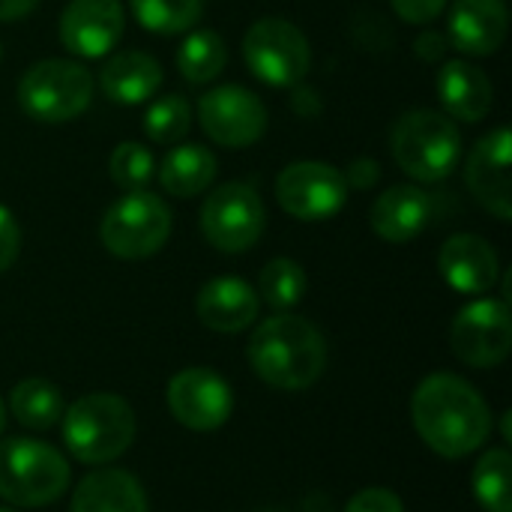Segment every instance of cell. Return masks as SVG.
Here are the masks:
<instances>
[{
    "instance_id": "cell-1",
    "label": "cell",
    "mask_w": 512,
    "mask_h": 512,
    "mask_svg": "<svg viewBox=\"0 0 512 512\" xmlns=\"http://www.w3.org/2000/svg\"><path fill=\"white\" fill-rule=\"evenodd\" d=\"M411 423L432 453L465 459L492 438L495 420L489 402L471 381L453 372H435L411 396Z\"/></svg>"
},
{
    "instance_id": "cell-2",
    "label": "cell",
    "mask_w": 512,
    "mask_h": 512,
    "mask_svg": "<svg viewBox=\"0 0 512 512\" xmlns=\"http://www.w3.org/2000/svg\"><path fill=\"white\" fill-rule=\"evenodd\" d=\"M246 360L273 390H309L327 369V339L309 318L279 312L252 330Z\"/></svg>"
},
{
    "instance_id": "cell-3",
    "label": "cell",
    "mask_w": 512,
    "mask_h": 512,
    "mask_svg": "<svg viewBox=\"0 0 512 512\" xmlns=\"http://www.w3.org/2000/svg\"><path fill=\"white\" fill-rule=\"evenodd\" d=\"M459 123L435 108H411L390 129V156L417 183H441L462 162Z\"/></svg>"
},
{
    "instance_id": "cell-4",
    "label": "cell",
    "mask_w": 512,
    "mask_h": 512,
    "mask_svg": "<svg viewBox=\"0 0 512 512\" xmlns=\"http://www.w3.org/2000/svg\"><path fill=\"white\" fill-rule=\"evenodd\" d=\"M60 435L72 459L111 465L135 441V411L117 393H87L63 408Z\"/></svg>"
},
{
    "instance_id": "cell-5",
    "label": "cell",
    "mask_w": 512,
    "mask_h": 512,
    "mask_svg": "<svg viewBox=\"0 0 512 512\" xmlns=\"http://www.w3.org/2000/svg\"><path fill=\"white\" fill-rule=\"evenodd\" d=\"M72 471L63 453L36 438L0 441V498L21 510H39L69 489Z\"/></svg>"
},
{
    "instance_id": "cell-6",
    "label": "cell",
    "mask_w": 512,
    "mask_h": 512,
    "mask_svg": "<svg viewBox=\"0 0 512 512\" xmlns=\"http://www.w3.org/2000/svg\"><path fill=\"white\" fill-rule=\"evenodd\" d=\"M93 102V75L78 60H39L18 81V105L39 123H69Z\"/></svg>"
},
{
    "instance_id": "cell-7",
    "label": "cell",
    "mask_w": 512,
    "mask_h": 512,
    "mask_svg": "<svg viewBox=\"0 0 512 512\" xmlns=\"http://www.w3.org/2000/svg\"><path fill=\"white\" fill-rule=\"evenodd\" d=\"M171 225L174 219L168 204L150 189H135L123 192L105 210L99 222V240L114 258L144 261L168 243Z\"/></svg>"
},
{
    "instance_id": "cell-8",
    "label": "cell",
    "mask_w": 512,
    "mask_h": 512,
    "mask_svg": "<svg viewBox=\"0 0 512 512\" xmlns=\"http://www.w3.org/2000/svg\"><path fill=\"white\" fill-rule=\"evenodd\" d=\"M243 60L252 75L270 87L303 84L312 66L306 33L288 18H258L243 36Z\"/></svg>"
},
{
    "instance_id": "cell-9",
    "label": "cell",
    "mask_w": 512,
    "mask_h": 512,
    "mask_svg": "<svg viewBox=\"0 0 512 512\" xmlns=\"http://www.w3.org/2000/svg\"><path fill=\"white\" fill-rule=\"evenodd\" d=\"M198 225L213 249L225 255H240L261 240L267 225V210L252 186L231 180L207 192Z\"/></svg>"
},
{
    "instance_id": "cell-10",
    "label": "cell",
    "mask_w": 512,
    "mask_h": 512,
    "mask_svg": "<svg viewBox=\"0 0 512 512\" xmlns=\"http://www.w3.org/2000/svg\"><path fill=\"white\" fill-rule=\"evenodd\" d=\"M453 354L471 369H495L512 351L510 306L495 297H477L459 309L450 327Z\"/></svg>"
},
{
    "instance_id": "cell-11",
    "label": "cell",
    "mask_w": 512,
    "mask_h": 512,
    "mask_svg": "<svg viewBox=\"0 0 512 512\" xmlns=\"http://www.w3.org/2000/svg\"><path fill=\"white\" fill-rule=\"evenodd\" d=\"M348 183L342 171L330 162L306 159L291 162L276 177V201L279 207L300 222H324L333 219L348 204Z\"/></svg>"
},
{
    "instance_id": "cell-12",
    "label": "cell",
    "mask_w": 512,
    "mask_h": 512,
    "mask_svg": "<svg viewBox=\"0 0 512 512\" xmlns=\"http://www.w3.org/2000/svg\"><path fill=\"white\" fill-rule=\"evenodd\" d=\"M198 120L204 135L228 150L252 147L267 132L264 102L240 84H219L207 90L198 99Z\"/></svg>"
},
{
    "instance_id": "cell-13",
    "label": "cell",
    "mask_w": 512,
    "mask_h": 512,
    "mask_svg": "<svg viewBox=\"0 0 512 512\" xmlns=\"http://www.w3.org/2000/svg\"><path fill=\"white\" fill-rule=\"evenodd\" d=\"M165 402L171 417L192 432H216L231 420V384L207 366H189L168 381Z\"/></svg>"
},
{
    "instance_id": "cell-14",
    "label": "cell",
    "mask_w": 512,
    "mask_h": 512,
    "mask_svg": "<svg viewBox=\"0 0 512 512\" xmlns=\"http://www.w3.org/2000/svg\"><path fill=\"white\" fill-rule=\"evenodd\" d=\"M57 30L69 54L99 60L111 54L123 39L126 9L120 0H69Z\"/></svg>"
},
{
    "instance_id": "cell-15",
    "label": "cell",
    "mask_w": 512,
    "mask_h": 512,
    "mask_svg": "<svg viewBox=\"0 0 512 512\" xmlns=\"http://www.w3.org/2000/svg\"><path fill=\"white\" fill-rule=\"evenodd\" d=\"M510 156V129L498 126L489 135H483L465 159V183H468L471 195L480 201V207H486L501 222L512 219Z\"/></svg>"
},
{
    "instance_id": "cell-16",
    "label": "cell",
    "mask_w": 512,
    "mask_h": 512,
    "mask_svg": "<svg viewBox=\"0 0 512 512\" xmlns=\"http://www.w3.org/2000/svg\"><path fill=\"white\" fill-rule=\"evenodd\" d=\"M438 270L453 291L471 297L489 294L501 276L498 252L480 234H453L438 252Z\"/></svg>"
},
{
    "instance_id": "cell-17",
    "label": "cell",
    "mask_w": 512,
    "mask_h": 512,
    "mask_svg": "<svg viewBox=\"0 0 512 512\" xmlns=\"http://www.w3.org/2000/svg\"><path fill=\"white\" fill-rule=\"evenodd\" d=\"M510 30V12L504 0H453L450 9V45L465 57L495 54Z\"/></svg>"
},
{
    "instance_id": "cell-18",
    "label": "cell",
    "mask_w": 512,
    "mask_h": 512,
    "mask_svg": "<svg viewBox=\"0 0 512 512\" xmlns=\"http://www.w3.org/2000/svg\"><path fill=\"white\" fill-rule=\"evenodd\" d=\"M432 216H435V204L429 192H423L420 186L402 183V186H390L387 192L375 198L369 225L384 243L402 246V243L417 240L429 228Z\"/></svg>"
},
{
    "instance_id": "cell-19",
    "label": "cell",
    "mask_w": 512,
    "mask_h": 512,
    "mask_svg": "<svg viewBox=\"0 0 512 512\" xmlns=\"http://www.w3.org/2000/svg\"><path fill=\"white\" fill-rule=\"evenodd\" d=\"M261 309L258 291L240 276H216L195 297L198 321L213 333H243Z\"/></svg>"
},
{
    "instance_id": "cell-20",
    "label": "cell",
    "mask_w": 512,
    "mask_h": 512,
    "mask_svg": "<svg viewBox=\"0 0 512 512\" xmlns=\"http://www.w3.org/2000/svg\"><path fill=\"white\" fill-rule=\"evenodd\" d=\"M435 90L447 117L462 123H480L492 111V81L471 60H447L435 78Z\"/></svg>"
},
{
    "instance_id": "cell-21",
    "label": "cell",
    "mask_w": 512,
    "mask_h": 512,
    "mask_svg": "<svg viewBox=\"0 0 512 512\" xmlns=\"http://www.w3.org/2000/svg\"><path fill=\"white\" fill-rule=\"evenodd\" d=\"M69 512H150V504L138 477L120 468H96L75 486Z\"/></svg>"
},
{
    "instance_id": "cell-22",
    "label": "cell",
    "mask_w": 512,
    "mask_h": 512,
    "mask_svg": "<svg viewBox=\"0 0 512 512\" xmlns=\"http://www.w3.org/2000/svg\"><path fill=\"white\" fill-rule=\"evenodd\" d=\"M99 87L117 105H141L162 87V66L147 51H120L105 60Z\"/></svg>"
},
{
    "instance_id": "cell-23",
    "label": "cell",
    "mask_w": 512,
    "mask_h": 512,
    "mask_svg": "<svg viewBox=\"0 0 512 512\" xmlns=\"http://www.w3.org/2000/svg\"><path fill=\"white\" fill-rule=\"evenodd\" d=\"M216 171L219 162L204 144H177L156 168L162 189L174 198H195L207 192L216 180Z\"/></svg>"
},
{
    "instance_id": "cell-24",
    "label": "cell",
    "mask_w": 512,
    "mask_h": 512,
    "mask_svg": "<svg viewBox=\"0 0 512 512\" xmlns=\"http://www.w3.org/2000/svg\"><path fill=\"white\" fill-rule=\"evenodd\" d=\"M6 411L30 432H48L63 417V396L45 378H24L12 387Z\"/></svg>"
},
{
    "instance_id": "cell-25",
    "label": "cell",
    "mask_w": 512,
    "mask_h": 512,
    "mask_svg": "<svg viewBox=\"0 0 512 512\" xmlns=\"http://www.w3.org/2000/svg\"><path fill=\"white\" fill-rule=\"evenodd\" d=\"M471 489L486 512H512V456L507 447L480 456L471 474Z\"/></svg>"
},
{
    "instance_id": "cell-26",
    "label": "cell",
    "mask_w": 512,
    "mask_h": 512,
    "mask_svg": "<svg viewBox=\"0 0 512 512\" xmlns=\"http://www.w3.org/2000/svg\"><path fill=\"white\" fill-rule=\"evenodd\" d=\"M225 63H228L225 39L207 27L192 30L177 51V69L189 84H210L213 78H219Z\"/></svg>"
},
{
    "instance_id": "cell-27",
    "label": "cell",
    "mask_w": 512,
    "mask_h": 512,
    "mask_svg": "<svg viewBox=\"0 0 512 512\" xmlns=\"http://www.w3.org/2000/svg\"><path fill=\"white\" fill-rule=\"evenodd\" d=\"M135 21L159 36L192 30L204 15V0H129Z\"/></svg>"
},
{
    "instance_id": "cell-28",
    "label": "cell",
    "mask_w": 512,
    "mask_h": 512,
    "mask_svg": "<svg viewBox=\"0 0 512 512\" xmlns=\"http://www.w3.org/2000/svg\"><path fill=\"white\" fill-rule=\"evenodd\" d=\"M306 297V270L291 258H273L258 276V300L276 312H291Z\"/></svg>"
},
{
    "instance_id": "cell-29",
    "label": "cell",
    "mask_w": 512,
    "mask_h": 512,
    "mask_svg": "<svg viewBox=\"0 0 512 512\" xmlns=\"http://www.w3.org/2000/svg\"><path fill=\"white\" fill-rule=\"evenodd\" d=\"M189 126H192V108L183 96L171 93L147 105L144 132L153 144H177L186 138Z\"/></svg>"
},
{
    "instance_id": "cell-30",
    "label": "cell",
    "mask_w": 512,
    "mask_h": 512,
    "mask_svg": "<svg viewBox=\"0 0 512 512\" xmlns=\"http://www.w3.org/2000/svg\"><path fill=\"white\" fill-rule=\"evenodd\" d=\"M108 174L123 192L147 189V183L156 174V159H153L150 147H144L141 141H123L111 150Z\"/></svg>"
},
{
    "instance_id": "cell-31",
    "label": "cell",
    "mask_w": 512,
    "mask_h": 512,
    "mask_svg": "<svg viewBox=\"0 0 512 512\" xmlns=\"http://www.w3.org/2000/svg\"><path fill=\"white\" fill-rule=\"evenodd\" d=\"M345 512H405V504L396 492L372 486V489H360L345 504Z\"/></svg>"
},
{
    "instance_id": "cell-32",
    "label": "cell",
    "mask_w": 512,
    "mask_h": 512,
    "mask_svg": "<svg viewBox=\"0 0 512 512\" xmlns=\"http://www.w3.org/2000/svg\"><path fill=\"white\" fill-rule=\"evenodd\" d=\"M21 252V228L9 207L0 204V273H6Z\"/></svg>"
},
{
    "instance_id": "cell-33",
    "label": "cell",
    "mask_w": 512,
    "mask_h": 512,
    "mask_svg": "<svg viewBox=\"0 0 512 512\" xmlns=\"http://www.w3.org/2000/svg\"><path fill=\"white\" fill-rule=\"evenodd\" d=\"M450 0H390L393 12L405 21V24H429L435 21Z\"/></svg>"
},
{
    "instance_id": "cell-34",
    "label": "cell",
    "mask_w": 512,
    "mask_h": 512,
    "mask_svg": "<svg viewBox=\"0 0 512 512\" xmlns=\"http://www.w3.org/2000/svg\"><path fill=\"white\" fill-rule=\"evenodd\" d=\"M342 177H345L348 189L363 192V189H372V186L381 180V165H378L375 159H369V156H360V159H354V162L342 171Z\"/></svg>"
},
{
    "instance_id": "cell-35",
    "label": "cell",
    "mask_w": 512,
    "mask_h": 512,
    "mask_svg": "<svg viewBox=\"0 0 512 512\" xmlns=\"http://www.w3.org/2000/svg\"><path fill=\"white\" fill-rule=\"evenodd\" d=\"M414 54L426 63H438L447 54V36H441L435 30H423L414 42Z\"/></svg>"
},
{
    "instance_id": "cell-36",
    "label": "cell",
    "mask_w": 512,
    "mask_h": 512,
    "mask_svg": "<svg viewBox=\"0 0 512 512\" xmlns=\"http://www.w3.org/2000/svg\"><path fill=\"white\" fill-rule=\"evenodd\" d=\"M291 108H294L300 117H315V114H321L324 102H321V96H318L312 87L294 84V93H291Z\"/></svg>"
},
{
    "instance_id": "cell-37",
    "label": "cell",
    "mask_w": 512,
    "mask_h": 512,
    "mask_svg": "<svg viewBox=\"0 0 512 512\" xmlns=\"http://www.w3.org/2000/svg\"><path fill=\"white\" fill-rule=\"evenodd\" d=\"M39 6V0H0V21H18L30 15Z\"/></svg>"
},
{
    "instance_id": "cell-38",
    "label": "cell",
    "mask_w": 512,
    "mask_h": 512,
    "mask_svg": "<svg viewBox=\"0 0 512 512\" xmlns=\"http://www.w3.org/2000/svg\"><path fill=\"white\" fill-rule=\"evenodd\" d=\"M510 420H512V411H504V417H501V426H504V444H510V438H512Z\"/></svg>"
},
{
    "instance_id": "cell-39",
    "label": "cell",
    "mask_w": 512,
    "mask_h": 512,
    "mask_svg": "<svg viewBox=\"0 0 512 512\" xmlns=\"http://www.w3.org/2000/svg\"><path fill=\"white\" fill-rule=\"evenodd\" d=\"M6 417H9V411H6V405H3V399H0V435L6 432Z\"/></svg>"
},
{
    "instance_id": "cell-40",
    "label": "cell",
    "mask_w": 512,
    "mask_h": 512,
    "mask_svg": "<svg viewBox=\"0 0 512 512\" xmlns=\"http://www.w3.org/2000/svg\"><path fill=\"white\" fill-rule=\"evenodd\" d=\"M0 512H15V510H9V507H0Z\"/></svg>"
}]
</instances>
